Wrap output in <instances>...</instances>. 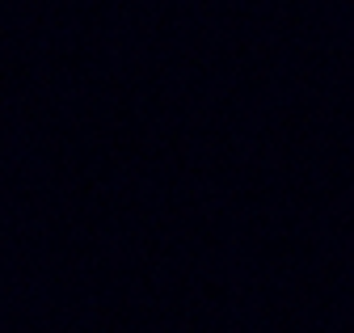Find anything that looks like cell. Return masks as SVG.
Instances as JSON below:
<instances>
[]
</instances>
